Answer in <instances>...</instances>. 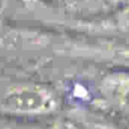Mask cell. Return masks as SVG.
Segmentation results:
<instances>
[{"instance_id": "1", "label": "cell", "mask_w": 129, "mask_h": 129, "mask_svg": "<svg viewBox=\"0 0 129 129\" xmlns=\"http://www.w3.org/2000/svg\"><path fill=\"white\" fill-rule=\"evenodd\" d=\"M61 107L58 92L38 80L0 82V116L42 118L57 113Z\"/></svg>"}, {"instance_id": "2", "label": "cell", "mask_w": 129, "mask_h": 129, "mask_svg": "<svg viewBox=\"0 0 129 129\" xmlns=\"http://www.w3.org/2000/svg\"><path fill=\"white\" fill-rule=\"evenodd\" d=\"M98 95L107 108L129 116V70H114L103 75Z\"/></svg>"}, {"instance_id": "3", "label": "cell", "mask_w": 129, "mask_h": 129, "mask_svg": "<svg viewBox=\"0 0 129 129\" xmlns=\"http://www.w3.org/2000/svg\"><path fill=\"white\" fill-rule=\"evenodd\" d=\"M84 121L85 129H129L126 126L118 123L110 119L103 118H85Z\"/></svg>"}, {"instance_id": "4", "label": "cell", "mask_w": 129, "mask_h": 129, "mask_svg": "<svg viewBox=\"0 0 129 129\" xmlns=\"http://www.w3.org/2000/svg\"><path fill=\"white\" fill-rule=\"evenodd\" d=\"M2 129H14V128H10V127H6V128H2Z\"/></svg>"}]
</instances>
